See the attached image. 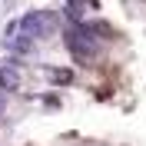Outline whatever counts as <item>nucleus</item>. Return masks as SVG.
Wrapping results in <instances>:
<instances>
[{"mask_svg":"<svg viewBox=\"0 0 146 146\" xmlns=\"http://www.w3.org/2000/svg\"><path fill=\"white\" fill-rule=\"evenodd\" d=\"M46 80L53 86H70L73 83V70H63V66H46Z\"/></svg>","mask_w":146,"mask_h":146,"instance_id":"39448f33","label":"nucleus"},{"mask_svg":"<svg viewBox=\"0 0 146 146\" xmlns=\"http://www.w3.org/2000/svg\"><path fill=\"white\" fill-rule=\"evenodd\" d=\"M7 50H13L17 56H27V53L36 50V40L27 36V33H13V36H7Z\"/></svg>","mask_w":146,"mask_h":146,"instance_id":"7ed1b4c3","label":"nucleus"},{"mask_svg":"<svg viewBox=\"0 0 146 146\" xmlns=\"http://www.w3.org/2000/svg\"><path fill=\"white\" fill-rule=\"evenodd\" d=\"M17 86H20V66L17 63L0 66V90H17Z\"/></svg>","mask_w":146,"mask_h":146,"instance_id":"20e7f679","label":"nucleus"},{"mask_svg":"<svg viewBox=\"0 0 146 146\" xmlns=\"http://www.w3.org/2000/svg\"><path fill=\"white\" fill-rule=\"evenodd\" d=\"M63 43L70 46V53L80 63H93L100 56V43L93 40V33L83 27V20H70V27L63 30Z\"/></svg>","mask_w":146,"mask_h":146,"instance_id":"f257e3e1","label":"nucleus"},{"mask_svg":"<svg viewBox=\"0 0 146 146\" xmlns=\"http://www.w3.org/2000/svg\"><path fill=\"white\" fill-rule=\"evenodd\" d=\"M7 113V100H3V93H0V116Z\"/></svg>","mask_w":146,"mask_h":146,"instance_id":"0eeeda50","label":"nucleus"},{"mask_svg":"<svg viewBox=\"0 0 146 146\" xmlns=\"http://www.w3.org/2000/svg\"><path fill=\"white\" fill-rule=\"evenodd\" d=\"M43 103H46V106H60V96H56V93H46Z\"/></svg>","mask_w":146,"mask_h":146,"instance_id":"423d86ee","label":"nucleus"},{"mask_svg":"<svg viewBox=\"0 0 146 146\" xmlns=\"http://www.w3.org/2000/svg\"><path fill=\"white\" fill-rule=\"evenodd\" d=\"M53 30H56V17L50 10H30V13L20 17V33L33 36V40H43V36H50Z\"/></svg>","mask_w":146,"mask_h":146,"instance_id":"f03ea898","label":"nucleus"}]
</instances>
